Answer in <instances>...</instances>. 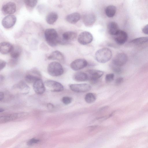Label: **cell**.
Here are the masks:
<instances>
[{
    "instance_id": "obj_1",
    "label": "cell",
    "mask_w": 148,
    "mask_h": 148,
    "mask_svg": "<svg viewBox=\"0 0 148 148\" xmlns=\"http://www.w3.org/2000/svg\"><path fill=\"white\" fill-rule=\"evenodd\" d=\"M44 34L46 41L50 46L54 47L59 43V37L57 32L54 29H46Z\"/></svg>"
},
{
    "instance_id": "obj_2",
    "label": "cell",
    "mask_w": 148,
    "mask_h": 148,
    "mask_svg": "<svg viewBox=\"0 0 148 148\" xmlns=\"http://www.w3.org/2000/svg\"><path fill=\"white\" fill-rule=\"evenodd\" d=\"M112 55V52L110 49L107 48H103L96 52L95 58L97 62L101 63H105L110 59Z\"/></svg>"
},
{
    "instance_id": "obj_3",
    "label": "cell",
    "mask_w": 148,
    "mask_h": 148,
    "mask_svg": "<svg viewBox=\"0 0 148 148\" xmlns=\"http://www.w3.org/2000/svg\"><path fill=\"white\" fill-rule=\"evenodd\" d=\"M47 71L50 75L57 77L61 75L63 73L64 70L60 63L56 62H53L48 65Z\"/></svg>"
},
{
    "instance_id": "obj_4",
    "label": "cell",
    "mask_w": 148,
    "mask_h": 148,
    "mask_svg": "<svg viewBox=\"0 0 148 148\" xmlns=\"http://www.w3.org/2000/svg\"><path fill=\"white\" fill-rule=\"evenodd\" d=\"M77 33L73 31H67L64 32L62 35V38L59 36V43L64 45L70 41L73 40L76 38Z\"/></svg>"
},
{
    "instance_id": "obj_5",
    "label": "cell",
    "mask_w": 148,
    "mask_h": 148,
    "mask_svg": "<svg viewBox=\"0 0 148 148\" xmlns=\"http://www.w3.org/2000/svg\"><path fill=\"white\" fill-rule=\"evenodd\" d=\"M69 88L72 91L76 92H84L90 91L91 87L87 84H73L69 85Z\"/></svg>"
},
{
    "instance_id": "obj_6",
    "label": "cell",
    "mask_w": 148,
    "mask_h": 148,
    "mask_svg": "<svg viewBox=\"0 0 148 148\" xmlns=\"http://www.w3.org/2000/svg\"><path fill=\"white\" fill-rule=\"evenodd\" d=\"M27 115L26 113H15L1 116L0 117V123H4L21 118Z\"/></svg>"
},
{
    "instance_id": "obj_7",
    "label": "cell",
    "mask_w": 148,
    "mask_h": 148,
    "mask_svg": "<svg viewBox=\"0 0 148 148\" xmlns=\"http://www.w3.org/2000/svg\"><path fill=\"white\" fill-rule=\"evenodd\" d=\"M44 84L53 92L62 91L64 89L63 86L61 83L53 80H46L45 81Z\"/></svg>"
},
{
    "instance_id": "obj_8",
    "label": "cell",
    "mask_w": 148,
    "mask_h": 148,
    "mask_svg": "<svg viewBox=\"0 0 148 148\" xmlns=\"http://www.w3.org/2000/svg\"><path fill=\"white\" fill-rule=\"evenodd\" d=\"M128 57L127 55L123 53H117L112 60V64L121 67L125 65L127 62Z\"/></svg>"
},
{
    "instance_id": "obj_9",
    "label": "cell",
    "mask_w": 148,
    "mask_h": 148,
    "mask_svg": "<svg viewBox=\"0 0 148 148\" xmlns=\"http://www.w3.org/2000/svg\"><path fill=\"white\" fill-rule=\"evenodd\" d=\"M93 39L92 34L88 32H81L78 36V42L82 45H86L91 42Z\"/></svg>"
},
{
    "instance_id": "obj_10",
    "label": "cell",
    "mask_w": 148,
    "mask_h": 148,
    "mask_svg": "<svg viewBox=\"0 0 148 148\" xmlns=\"http://www.w3.org/2000/svg\"><path fill=\"white\" fill-rule=\"evenodd\" d=\"M87 61L84 59H78L73 61L70 64L71 69L74 71H78L84 68L88 65Z\"/></svg>"
},
{
    "instance_id": "obj_11",
    "label": "cell",
    "mask_w": 148,
    "mask_h": 148,
    "mask_svg": "<svg viewBox=\"0 0 148 148\" xmlns=\"http://www.w3.org/2000/svg\"><path fill=\"white\" fill-rule=\"evenodd\" d=\"M16 20V18L14 15H8L5 17L2 20V25L5 28H10L14 25Z\"/></svg>"
},
{
    "instance_id": "obj_12",
    "label": "cell",
    "mask_w": 148,
    "mask_h": 148,
    "mask_svg": "<svg viewBox=\"0 0 148 148\" xmlns=\"http://www.w3.org/2000/svg\"><path fill=\"white\" fill-rule=\"evenodd\" d=\"M16 8V5L15 3L12 2H9L3 6L2 11L3 13L5 14L11 15L15 12Z\"/></svg>"
},
{
    "instance_id": "obj_13",
    "label": "cell",
    "mask_w": 148,
    "mask_h": 148,
    "mask_svg": "<svg viewBox=\"0 0 148 148\" xmlns=\"http://www.w3.org/2000/svg\"><path fill=\"white\" fill-rule=\"evenodd\" d=\"M115 36V40L119 45L124 44L127 41L128 37L127 34L125 32L120 30Z\"/></svg>"
},
{
    "instance_id": "obj_14",
    "label": "cell",
    "mask_w": 148,
    "mask_h": 148,
    "mask_svg": "<svg viewBox=\"0 0 148 148\" xmlns=\"http://www.w3.org/2000/svg\"><path fill=\"white\" fill-rule=\"evenodd\" d=\"M47 58L49 60H56L62 63H64L65 60L63 54L58 51H53L47 56Z\"/></svg>"
},
{
    "instance_id": "obj_15",
    "label": "cell",
    "mask_w": 148,
    "mask_h": 148,
    "mask_svg": "<svg viewBox=\"0 0 148 148\" xmlns=\"http://www.w3.org/2000/svg\"><path fill=\"white\" fill-rule=\"evenodd\" d=\"M33 86L34 91L37 94H42L45 91V85L40 78L37 79L33 83Z\"/></svg>"
},
{
    "instance_id": "obj_16",
    "label": "cell",
    "mask_w": 148,
    "mask_h": 148,
    "mask_svg": "<svg viewBox=\"0 0 148 148\" xmlns=\"http://www.w3.org/2000/svg\"><path fill=\"white\" fill-rule=\"evenodd\" d=\"M82 20L84 25L89 27L93 25L95 21L96 17L93 14L88 13L83 16Z\"/></svg>"
},
{
    "instance_id": "obj_17",
    "label": "cell",
    "mask_w": 148,
    "mask_h": 148,
    "mask_svg": "<svg viewBox=\"0 0 148 148\" xmlns=\"http://www.w3.org/2000/svg\"><path fill=\"white\" fill-rule=\"evenodd\" d=\"M90 79L92 82H96L103 75V71L97 70L90 69L88 71Z\"/></svg>"
},
{
    "instance_id": "obj_18",
    "label": "cell",
    "mask_w": 148,
    "mask_h": 148,
    "mask_svg": "<svg viewBox=\"0 0 148 148\" xmlns=\"http://www.w3.org/2000/svg\"><path fill=\"white\" fill-rule=\"evenodd\" d=\"M107 30L109 34L115 36L120 30L117 23L115 22H110L107 25Z\"/></svg>"
},
{
    "instance_id": "obj_19",
    "label": "cell",
    "mask_w": 148,
    "mask_h": 148,
    "mask_svg": "<svg viewBox=\"0 0 148 148\" xmlns=\"http://www.w3.org/2000/svg\"><path fill=\"white\" fill-rule=\"evenodd\" d=\"M13 45L8 42H3L0 44V51L1 53L5 54L10 53Z\"/></svg>"
},
{
    "instance_id": "obj_20",
    "label": "cell",
    "mask_w": 148,
    "mask_h": 148,
    "mask_svg": "<svg viewBox=\"0 0 148 148\" xmlns=\"http://www.w3.org/2000/svg\"><path fill=\"white\" fill-rule=\"evenodd\" d=\"M81 16L80 14L76 12L70 14L66 17V20L68 22L75 24L80 19Z\"/></svg>"
},
{
    "instance_id": "obj_21",
    "label": "cell",
    "mask_w": 148,
    "mask_h": 148,
    "mask_svg": "<svg viewBox=\"0 0 148 148\" xmlns=\"http://www.w3.org/2000/svg\"><path fill=\"white\" fill-rule=\"evenodd\" d=\"M22 52V49L20 46L18 45H13V48L10 53L11 58L18 59Z\"/></svg>"
},
{
    "instance_id": "obj_22",
    "label": "cell",
    "mask_w": 148,
    "mask_h": 148,
    "mask_svg": "<svg viewBox=\"0 0 148 148\" xmlns=\"http://www.w3.org/2000/svg\"><path fill=\"white\" fill-rule=\"evenodd\" d=\"M87 74L82 71H78L76 72L73 75V78L77 82H84L88 79Z\"/></svg>"
},
{
    "instance_id": "obj_23",
    "label": "cell",
    "mask_w": 148,
    "mask_h": 148,
    "mask_svg": "<svg viewBox=\"0 0 148 148\" xmlns=\"http://www.w3.org/2000/svg\"><path fill=\"white\" fill-rule=\"evenodd\" d=\"M58 17L57 14L54 12H52L47 14L46 17V20L48 24L52 25L56 21Z\"/></svg>"
},
{
    "instance_id": "obj_24",
    "label": "cell",
    "mask_w": 148,
    "mask_h": 148,
    "mask_svg": "<svg viewBox=\"0 0 148 148\" xmlns=\"http://www.w3.org/2000/svg\"><path fill=\"white\" fill-rule=\"evenodd\" d=\"M116 11V7L113 5H110L106 8L105 12L106 15L108 17H113L115 14Z\"/></svg>"
},
{
    "instance_id": "obj_25",
    "label": "cell",
    "mask_w": 148,
    "mask_h": 148,
    "mask_svg": "<svg viewBox=\"0 0 148 148\" xmlns=\"http://www.w3.org/2000/svg\"><path fill=\"white\" fill-rule=\"evenodd\" d=\"M40 78L39 77L35 75L34 74L30 73L26 75L25 77L26 82L29 83H34L36 80Z\"/></svg>"
},
{
    "instance_id": "obj_26",
    "label": "cell",
    "mask_w": 148,
    "mask_h": 148,
    "mask_svg": "<svg viewBox=\"0 0 148 148\" xmlns=\"http://www.w3.org/2000/svg\"><path fill=\"white\" fill-rule=\"evenodd\" d=\"M148 41V36L138 38L132 40L130 42L135 44L139 45L145 43Z\"/></svg>"
},
{
    "instance_id": "obj_27",
    "label": "cell",
    "mask_w": 148,
    "mask_h": 148,
    "mask_svg": "<svg viewBox=\"0 0 148 148\" xmlns=\"http://www.w3.org/2000/svg\"><path fill=\"white\" fill-rule=\"evenodd\" d=\"M96 99L95 95L93 93H88L86 94L85 97V100L88 103H91L94 102Z\"/></svg>"
},
{
    "instance_id": "obj_28",
    "label": "cell",
    "mask_w": 148,
    "mask_h": 148,
    "mask_svg": "<svg viewBox=\"0 0 148 148\" xmlns=\"http://www.w3.org/2000/svg\"><path fill=\"white\" fill-rule=\"evenodd\" d=\"M15 87L20 89L24 92V93H28V92L29 90V88L23 82H21L16 85Z\"/></svg>"
},
{
    "instance_id": "obj_29",
    "label": "cell",
    "mask_w": 148,
    "mask_h": 148,
    "mask_svg": "<svg viewBox=\"0 0 148 148\" xmlns=\"http://www.w3.org/2000/svg\"><path fill=\"white\" fill-rule=\"evenodd\" d=\"M24 3L28 9H32L36 5L37 0H24Z\"/></svg>"
},
{
    "instance_id": "obj_30",
    "label": "cell",
    "mask_w": 148,
    "mask_h": 148,
    "mask_svg": "<svg viewBox=\"0 0 148 148\" xmlns=\"http://www.w3.org/2000/svg\"><path fill=\"white\" fill-rule=\"evenodd\" d=\"M111 68L112 71L117 74H120L122 73V69L120 66L115 65L113 64L111 66Z\"/></svg>"
},
{
    "instance_id": "obj_31",
    "label": "cell",
    "mask_w": 148,
    "mask_h": 148,
    "mask_svg": "<svg viewBox=\"0 0 148 148\" xmlns=\"http://www.w3.org/2000/svg\"><path fill=\"white\" fill-rule=\"evenodd\" d=\"M62 102L65 105H68L72 101V98L69 97L64 96L62 99Z\"/></svg>"
},
{
    "instance_id": "obj_32",
    "label": "cell",
    "mask_w": 148,
    "mask_h": 148,
    "mask_svg": "<svg viewBox=\"0 0 148 148\" xmlns=\"http://www.w3.org/2000/svg\"><path fill=\"white\" fill-rule=\"evenodd\" d=\"M40 140L38 139L32 138L29 140L27 142V144L28 146H32L37 143Z\"/></svg>"
},
{
    "instance_id": "obj_33",
    "label": "cell",
    "mask_w": 148,
    "mask_h": 148,
    "mask_svg": "<svg viewBox=\"0 0 148 148\" xmlns=\"http://www.w3.org/2000/svg\"><path fill=\"white\" fill-rule=\"evenodd\" d=\"M114 74L109 73L107 74L105 77L106 82H112L114 79Z\"/></svg>"
},
{
    "instance_id": "obj_34",
    "label": "cell",
    "mask_w": 148,
    "mask_h": 148,
    "mask_svg": "<svg viewBox=\"0 0 148 148\" xmlns=\"http://www.w3.org/2000/svg\"><path fill=\"white\" fill-rule=\"evenodd\" d=\"M18 62V59L11 58L9 61L8 65L11 67H14L17 64Z\"/></svg>"
},
{
    "instance_id": "obj_35",
    "label": "cell",
    "mask_w": 148,
    "mask_h": 148,
    "mask_svg": "<svg viewBox=\"0 0 148 148\" xmlns=\"http://www.w3.org/2000/svg\"><path fill=\"white\" fill-rule=\"evenodd\" d=\"M6 62L3 60H0V70L1 71L5 66Z\"/></svg>"
},
{
    "instance_id": "obj_36",
    "label": "cell",
    "mask_w": 148,
    "mask_h": 148,
    "mask_svg": "<svg viewBox=\"0 0 148 148\" xmlns=\"http://www.w3.org/2000/svg\"><path fill=\"white\" fill-rule=\"evenodd\" d=\"M123 81V78L122 77H119L115 80V83L117 85L121 84Z\"/></svg>"
},
{
    "instance_id": "obj_37",
    "label": "cell",
    "mask_w": 148,
    "mask_h": 148,
    "mask_svg": "<svg viewBox=\"0 0 148 148\" xmlns=\"http://www.w3.org/2000/svg\"><path fill=\"white\" fill-rule=\"evenodd\" d=\"M142 32L144 34L148 35V24L143 27L142 29Z\"/></svg>"
},
{
    "instance_id": "obj_38",
    "label": "cell",
    "mask_w": 148,
    "mask_h": 148,
    "mask_svg": "<svg viewBox=\"0 0 148 148\" xmlns=\"http://www.w3.org/2000/svg\"><path fill=\"white\" fill-rule=\"evenodd\" d=\"M4 97V93L2 92H0V101H1L3 100Z\"/></svg>"
},
{
    "instance_id": "obj_39",
    "label": "cell",
    "mask_w": 148,
    "mask_h": 148,
    "mask_svg": "<svg viewBox=\"0 0 148 148\" xmlns=\"http://www.w3.org/2000/svg\"><path fill=\"white\" fill-rule=\"evenodd\" d=\"M47 107L49 109H51L54 108V106L51 103H48L47 105Z\"/></svg>"
},
{
    "instance_id": "obj_40",
    "label": "cell",
    "mask_w": 148,
    "mask_h": 148,
    "mask_svg": "<svg viewBox=\"0 0 148 148\" xmlns=\"http://www.w3.org/2000/svg\"><path fill=\"white\" fill-rule=\"evenodd\" d=\"M4 110L3 109V108H0V112H4Z\"/></svg>"
}]
</instances>
